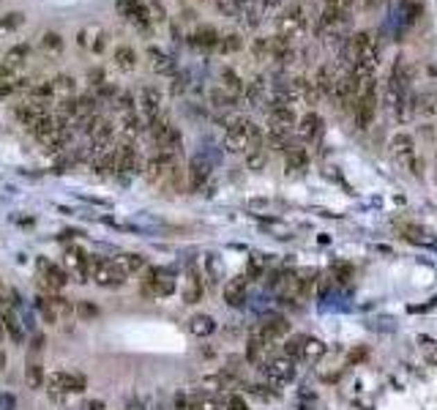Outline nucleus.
<instances>
[{
	"label": "nucleus",
	"instance_id": "nucleus-1",
	"mask_svg": "<svg viewBox=\"0 0 437 410\" xmlns=\"http://www.w3.org/2000/svg\"><path fill=\"white\" fill-rule=\"evenodd\" d=\"M260 142H265V132L252 118L235 115L227 121V129H224V151L227 153H246L249 148H255Z\"/></svg>",
	"mask_w": 437,
	"mask_h": 410
},
{
	"label": "nucleus",
	"instance_id": "nucleus-2",
	"mask_svg": "<svg viewBox=\"0 0 437 410\" xmlns=\"http://www.w3.org/2000/svg\"><path fill=\"white\" fill-rule=\"evenodd\" d=\"M388 156H391V162L399 170L413 173L415 178L424 176V159L418 153V145H415V137L413 135H407V132L391 135V139H388Z\"/></svg>",
	"mask_w": 437,
	"mask_h": 410
},
{
	"label": "nucleus",
	"instance_id": "nucleus-3",
	"mask_svg": "<svg viewBox=\"0 0 437 410\" xmlns=\"http://www.w3.org/2000/svg\"><path fill=\"white\" fill-rule=\"evenodd\" d=\"M377 110H380V83L377 77L366 80L361 85V93L355 99V107H352V115H355V126L358 129H369L377 118Z\"/></svg>",
	"mask_w": 437,
	"mask_h": 410
},
{
	"label": "nucleus",
	"instance_id": "nucleus-4",
	"mask_svg": "<svg viewBox=\"0 0 437 410\" xmlns=\"http://www.w3.org/2000/svg\"><path fill=\"white\" fill-rule=\"evenodd\" d=\"M90 279L98 284V287H121L126 282V273L123 268L110 260V257H90Z\"/></svg>",
	"mask_w": 437,
	"mask_h": 410
},
{
	"label": "nucleus",
	"instance_id": "nucleus-5",
	"mask_svg": "<svg viewBox=\"0 0 437 410\" xmlns=\"http://www.w3.org/2000/svg\"><path fill=\"white\" fill-rule=\"evenodd\" d=\"M139 290L145 298H167L175 293V279L173 273L164 268H145V276L139 282Z\"/></svg>",
	"mask_w": 437,
	"mask_h": 410
},
{
	"label": "nucleus",
	"instance_id": "nucleus-6",
	"mask_svg": "<svg viewBox=\"0 0 437 410\" xmlns=\"http://www.w3.org/2000/svg\"><path fill=\"white\" fill-rule=\"evenodd\" d=\"M175 170H178V156L159 151V153H153V156L145 162L142 176L148 178V183H162V181H167L170 176H175Z\"/></svg>",
	"mask_w": 437,
	"mask_h": 410
},
{
	"label": "nucleus",
	"instance_id": "nucleus-7",
	"mask_svg": "<svg viewBox=\"0 0 437 410\" xmlns=\"http://www.w3.org/2000/svg\"><path fill=\"white\" fill-rule=\"evenodd\" d=\"M260 369H262V375H265V380H268L273 388L287 386V383L295 377V361L287 359V356H271Z\"/></svg>",
	"mask_w": 437,
	"mask_h": 410
},
{
	"label": "nucleus",
	"instance_id": "nucleus-8",
	"mask_svg": "<svg viewBox=\"0 0 437 410\" xmlns=\"http://www.w3.org/2000/svg\"><path fill=\"white\" fill-rule=\"evenodd\" d=\"M46 386L55 394H83L87 388V380L80 372H52L46 375Z\"/></svg>",
	"mask_w": 437,
	"mask_h": 410
},
{
	"label": "nucleus",
	"instance_id": "nucleus-9",
	"mask_svg": "<svg viewBox=\"0 0 437 410\" xmlns=\"http://www.w3.org/2000/svg\"><path fill=\"white\" fill-rule=\"evenodd\" d=\"M14 115H17V121L28 129V132H33L39 123H42L46 115H52V110H49V101H39V99H28V101H22L17 110H14Z\"/></svg>",
	"mask_w": 437,
	"mask_h": 410
},
{
	"label": "nucleus",
	"instance_id": "nucleus-10",
	"mask_svg": "<svg viewBox=\"0 0 437 410\" xmlns=\"http://www.w3.org/2000/svg\"><path fill=\"white\" fill-rule=\"evenodd\" d=\"M115 8H118V14H121L126 22L137 25V28H142V31H148L151 22H153L151 6H148L145 0H118Z\"/></svg>",
	"mask_w": 437,
	"mask_h": 410
},
{
	"label": "nucleus",
	"instance_id": "nucleus-11",
	"mask_svg": "<svg viewBox=\"0 0 437 410\" xmlns=\"http://www.w3.org/2000/svg\"><path fill=\"white\" fill-rule=\"evenodd\" d=\"M276 25H279V33H282V36L295 39L298 33H304L306 31L309 17H306V11L301 8V6H287V8H284V14L276 19Z\"/></svg>",
	"mask_w": 437,
	"mask_h": 410
},
{
	"label": "nucleus",
	"instance_id": "nucleus-12",
	"mask_svg": "<svg viewBox=\"0 0 437 410\" xmlns=\"http://www.w3.org/2000/svg\"><path fill=\"white\" fill-rule=\"evenodd\" d=\"M137 104H139V115L145 118V123L156 121V118L162 115V91H159L156 85H145V88H139Z\"/></svg>",
	"mask_w": 437,
	"mask_h": 410
},
{
	"label": "nucleus",
	"instance_id": "nucleus-13",
	"mask_svg": "<svg viewBox=\"0 0 437 410\" xmlns=\"http://www.w3.org/2000/svg\"><path fill=\"white\" fill-rule=\"evenodd\" d=\"M115 156H118V176H137V173H142V167H145L139 151H137L131 142L118 145V148H115Z\"/></svg>",
	"mask_w": 437,
	"mask_h": 410
},
{
	"label": "nucleus",
	"instance_id": "nucleus-14",
	"mask_svg": "<svg viewBox=\"0 0 437 410\" xmlns=\"http://www.w3.org/2000/svg\"><path fill=\"white\" fill-rule=\"evenodd\" d=\"M295 132H298V137H301L304 142H317V139L323 137V132H325V121H323V115H320V112L306 110L304 115L298 118Z\"/></svg>",
	"mask_w": 437,
	"mask_h": 410
},
{
	"label": "nucleus",
	"instance_id": "nucleus-15",
	"mask_svg": "<svg viewBox=\"0 0 437 410\" xmlns=\"http://www.w3.org/2000/svg\"><path fill=\"white\" fill-rule=\"evenodd\" d=\"M342 69L339 66H334V63H323L320 69H317V74H314V85H317V91L320 96H334L336 91V85H339V80H342Z\"/></svg>",
	"mask_w": 437,
	"mask_h": 410
},
{
	"label": "nucleus",
	"instance_id": "nucleus-16",
	"mask_svg": "<svg viewBox=\"0 0 437 410\" xmlns=\"http://www.w3.org/2000/svg\"><path fill=\"white\" fill-rule=\"evenodd\" d=\"M112 139H115V126H112L110 121H101V123H98V126L90 132V145H87L90 156L96 159V156L107 153V151L112 148Z\"/></svg>",
	"mask_w": 437,
	"mask_h": 410
},
{
	"label": "nucleus",
	"instance_id": "nucleus-17",
	"mask_svg": "<svg viewBox=\"0 0 437 410\" xmlns=\"http://www.w3.org/2000/svg\"><path fill=\"white\" fill-rule=\"evenodd\" d=\"M39 276H42L44 287L49 290V293H60L66 284H69V273L63 271L60 266H55V263H46V260H39Z\"/></svg>",
	"mask_w": 437,
	"mask_h": 410
},
{
	"label": "nucleus",
	"instance_id": "nucleus-18",
	"mask_svg": "<svg viewBox=\"0 0 437 410\" xmlns=\"http://www.w3.org/2000/svg\"><path fill=\"white\" fill-rule=\"evenodd\" d=\"M246 101L252 104V107H271V99H273V88H271V83L265 80V77H255L252 83H246Z\"/></svg>",
	"mask_w": 437,
	"mask_h": 410
},
{
	"label": "nucleus",
	"instance_id": "nucleus-19",
	"mask_svg": "<svg viewBox=\"0 0 437 410\" xmlns=\"http://www.w3.org/2000/svg\"><path fill=\"white\" fill-rule=\"evenodd\" d=\"M255 331L260 334L262 339H268L271 345H276L282 336H287V334H290V323H287V318H282V315H271V318L262 320Z\"/></svg>",
	"mask_w": 437,
	"mask_h": 410
},
{
	"label": "nucleus",
	"instance_id": "nucleus-20",
	"mask_svg": "<svg viewBox=\"0 0 437 410\" xmlns=\"http://www.w3.org/2000/svg\"><path fill=\"white\" fill-rule=\"evenodd\" d=\"M293 58H295V44L290 36H282V33L271 36V60L273 63L287 66V63H293Z\"/></svg>",
	"mask_w": 437,
	"mask_h": 410
},
{
	"label": "nucleus",
	"instance_id": "nucleus-21",
	"mask_svg": "<svg viewBox=\"0 0 437 410\" xmlns=\"http://www.w3.org/2000/svg\"><path fill=\"white\" fill-rule=\"evenodd\" d=\"M218 42H221V33H218L216 28H211V25H203V28H197L189 36V44L194 46V49H203V52L218 49Z\"/></svg>",
	"mask_w": 437,
	"mask_h": 410
},
{
	"label": "nucleus",
	"instance_id": "nucleus-22",
	"mask_svg": "<svg viewBox=\"0 0 437 410\" xmlns=\"http://www.w3.org/2000/svg\"><path fill=\"white\" fill-rule=\"evenodd\" d=\"M290 83H293V93H295V104L301 101L306 107H314L320 101V91H317L314 80H309V77H293Z\"/></svg>",
	"mask_w": 437,
	"mask_h": 410
},
{
	"label": "nucleus",
	"instance_id": "nucleus-23",
	"mask_svg": "<svg viewBox=\"0 0 437 410\" xmlns=\"http://www.w3.org/2000/svg\"><path fill=\"white\" fill-rule=\"evenodd\" d=\"M246 290H249V276L241 273V276H235V279H230L224 284V301L230 307H241L246 301Z\"/></svg>",
	"mask_w": 437,
	"mask_h": 410
},
{
	"label": "nucleus",
	"instance_id": "nucleus-24",
	"mask_svg": "<svg viewBox=\"0 0 437 410\" xmlns=\"http://www.w3.org/2000/svg\"><path fill=\"white\" fill-rule=\"evenodd\" d=\"M148 58H151V69H153L156 74H162V77H173L175 71H178V63H175L164 49H159V46H151V49H148Z\"/></svg>",
	"mask_w": 437,
	"mask_h": 410
},
{
	"label": "nucleus",
	"instance_id": "nucleus-25",
	"mask_svg": "<svg viewBox=\"0 0 437 410\" xmlns=\"http://www.w3.org/2000/svg\"><path fill=\"white\" fill-rule=\"evenodd\" d=\"M203 293H205V284H203V276L197 268H189L186 276V287H183V301L186 304H200L203 301Z\"/></svg>",
	"mask_w": 437,
	"mask_h": 410
},
{
	"label": "nucleus",
	"instance_id": "nucleus-26",
	"mask_svg": "<svg viewBox=\"0 0 437 410\" xmlns=\"http://www.w3.org/2000/svg\"><path fill=\"white\" fill-rule=\"evenodd\" d=\"M211 178V162L203 156H194L189 164V186L191 189H203V183Z\"/></svg>",
	"mask_w": 437,
	"mask_h": 410
},
{
	"label": "nucleus",
	"instance_id": "nucleus-27",
	"mask_svg": "<svg viewBox=\"0 0 437 410\" xmlns=\"http://www.w3.org/2000/svg\"><path fill=\"white\" fill-rule=\"evenodd\" d=\"M28 55H31V46L28 44H14L6 55H3V60H0V69H6V71H14L17 74V69L28 60Z\"/></svg>",
	"mask_w": 437,
	"mask_h": 410
},
{
	"label": "nucleus",
	"instance_id": "nucleus-28",
	"mask_svg": "<svg viewBox=\"0 0 437 410\" xmlns=\"http://www.w3.org/2000/svg\"><path fill=\"white\" fill-rule=\"evenodd\" d=\"M0 323H3V328H6V334L17 342V345H22L25 342V328H22V323L17 318V312L11 309V307H6L3 309V315H0Z\"/></svg>",
	"mask_w": 437,
	"mask_h": 410
},
{
	"label": "nucleus",
	"instance_id": "nucleus-29",
	"mask_svg": "<svg viewBox=\"0 0 437 410\" xmlns=\"http://www.w3.org/2000/svg\"><path fill=\"white\" fill-rule=\"evenodd\" d=\"M218 88H224V91L230 93V96L241 99V96H243V91H246V83L241 80V74H238L235 69L224 66V69H221V85H218Z\"/></svg>",
	"mask_w": 437,
	"mask_h": 410
},
{
	"label": "nucleus",
	"instance_id": "nucleus-30",
	"mask_svg": "<svg viewBox=\"0 0 437 410\" xmlns=\"http://www.w3.org/2000/svg\"><path fill=\"white\" fill-rule=\"evenodd\" d=\"M284 159H287V170L290 173H301V170H306V164H309V156H306V151L301 145H290L284 151Z\"/></svg>",
	"mask_w": 437,
	"mask_h": 410
},
{
	"label": "nucleus",
	"instance_id": "nucleus-31",
	"mask_svg": "<svg viewBox=\"0 0 437 410\" xmlns=\"http://www.w3.org/2000/svg\"><path fill=\"white\" fill-rule=\"evenodd\" d=\"M189 331L194 336H211L216 331V320L211 318V315H194V318L189 320Z\"/></svg>",
	"mask_w": 437,
	"mask_h": 410
},
{
	"label": "nucleus",
	"instance_id": "nucleus-32",
	"mask_svg": "<svg viewBox=\"0 0 437 410\" xmlns=\"http://www.w3.org/2000/svg\"><path fill=\"white\" fill-rule=\"evenodd\" d=\"M115 263L123 268L126 276H131V273H137V271H142V268H145V257H142V255H134V252H123V255H118V257H115Z\"/></svg>",
	"mask_w": 437,
	"mask_h": 410
},
{
	"label": "nucleus",
	"instance_id": "nucleus-33",
	"mask_svg": "<svg viewBox=\"0 0 437 410\" xmlns=\"http://www.w3.org/2000/svg\"><path fill=\"white\" fill-rule=\"evenodd\" d=\"M268 164V142H260L246 151V167L249 170H262Z\"/></svg>",
	"mask_w": 437,
	"mask_h": 410
},
{
	"label": "nucleus",
	"instance_id": "nucleus-34",
	"mask_svg": "<svg viewBox=\"0 0 437 410\" xmlns=\"http://www.w3.org/2000/svg\"><path fill=\"white\" fill-rule=\"evenodd\" d=\"M115 66L121 69V71H134L137 69V52L131 49V46H115Z\"/></svg>",
	"mask_w": 437,
	"mask_h": 410
},
{
	"label": "nucleus",
	"instance_id": "nucleus-35",
	"mask_svg": "<svg viewBox=\"0 0 437 410\" xmlns=\"http://www.w3.org/2000/svg\"><path fill=\"white\" fill-rule=\"evenodd\" d=\"M145 129H148V123H145V118H142L137 110L129 112V115H123V135L129 137V139L131 137H139Z\"/></svg>",
	"mask_w": 437,
	"mask_h": 410
},
{
	"label": "nucleus",
	"instance_id": "nucleus-36",
	"mask_svg": "<svg viewBox=\"0 0 437 410\" xmlns=\"http://www.w3.org/2000/svg\"><path fill=\"white\" fill-rule=\"evenodd\" d=\"M52 85H55V96H58L60 101H63V99H74V91H77V80H74V77L60 74V77L52 80Z\"/></svg>",
	"mask_w": 437,
	"mask_h": 410
},
{
	"label": "nucleus",
	"instance_id": "nucleus-37",
	"mask_svg": "<svg viewBox=\"0 0 437 410\" xmlns=\"http://www.w3.org/2000/svg\"><path fill=\"white\" fill-rule=\"evenodd\" d=\"M304 345H306V336H287V342H284V353L282 356H287V359H304Z\"/></svg>",
	"mask_w": 437,
	"mask_h": 410
},
{
	"label": "nucleus",
	"instance_id": "nucleus-38",
	"mask_svg": "<svg viewBox=\"0 0 437 410\" xmlns=\"http://www.w3.org/2000/svg\"><path fill=\"white\" fill-rule=\"evenodd\" d=\"M25 377H28V386L31 388H42L44 383H46V377H44V369L39 361H31L28 369H25Z\"/></svg>",
	"mask_w": 437,
	"mask_h": 410
},
{
	"label": "nucleus",
	"instance_id": "nucleus-39",
	"mask_svg": "<svg viewBox=\"0 0 437 410\" xmlns=\"http://www.w3.org/2000/svg\"><path fill=\"white\" fill-rule=\"evenodd\" d=\"M241 49H243V39H241L238 33H227V36H221V42H218V52L232 55V52H241Z\"/></svg>",
	"mask_w": 437,
	"mask_h": 410
},
{
	"label": "nucleus",
	"instance_id": "nucleus-40",
	"mask_svg": "<svg viewBox=\"0 0 437 410\" xmlns=\"http://www.w3.org/2000/svg\"><path fill=\"white\" fill-rule=\"evenodd\" d=\"M323 353H325V342H320V339H314V336H306L304 359H309V361H317Z\"/></svg>",
	"mask_w": 437,
	"mask_h": 410
},
{
	"label": "nucleus",
	"instance_id": "nucleus-41",
	"mask_svg": "<svg viewBox=\"0 0 437 410\" xmlns=\"http://www.w3.org/2000/svg\"><path fill=\"white\" fill-rule=\"evenodd\" d=\"M211 101H214V107H218V110H230V107H235V104H238V99H235V96H230L224 88L211 91Z\"/></svg>",
	"mask_w": 437,
	"mask_h": 410
},
{
	"label": "nucleus",
	"instance_id": "nucleus-42",
	"mask_svg": "<svg viewBox=\"0 0 437 410\" xmlns=\"http://www.w3.org/2000/svg\"><path fill=\"white\" fill-rule=\"evenodd\" d=\"M112 104H115V110H118V112H123V115H129V112H134V110H137V99H134L129 91L118 93Z\"/></svg>",
	"mask_w": 437,
	"mask_h": 410
},
{
	"label": "nucleus",
	"instance_id": "nucleus-43",
	"mask_svg": "<svg viewBox=\"0 0 437 410\" xmlns=\"http://www.w3.org/2000/svg\"><path fill=\"white\" fill-rule=\"evenodd\" d=\"M205 271H208V282H211V284H216L218 279H221L224 268H221V260H218L216 255H208V257H205Z\"/></svg>",
	"mask_w": 437,
	"mask_h": 410
},
{
	"label": "nucleus",
	"instance_id": "nucleus-44",
	"mask_svg": "<svg viewBox=\"0 0 437 410\" xmlns=\"http://www.w3.org/2000/svg\"><path fill=\"white\" fill-rule=\"evenodd\" d=\"M42 46L46 52H60L63 49V39H60V33H55V31H46L42 36Z\"/></svg>",
	"mask_w": 437,
	"mask_h": 410
},
{
	"label": "nucleus",
	"instance_id": "nucleus-45",
	"mask_svg": "<svg viewBox=\"0 0 437 410\" xmlns=\"http://www.w3.org/2000/svg\"><path fill=\"white\" fill-rule=\"evenodd\" d=\"M252 52H255V58L257 60H271V39H255V44H252Z\"/></svg>",
	"mask_w": 437,
	"mask_h": 410
},
{
	"label": "nucleus",
	"instance_id": "nucleus-46",
	"mask_svg": "<svg viewBox=\"0 0 437 410\" xmlns=\"http://www.w3.org/2000/svg\"><path fill=\"white\" fill-rule=\"evenodd\" d=\"M22 22H25V17H22L19 11H14V14H6V17H0V31H17Z\"/></svg>",
	"mask_w": 437,
	"mask_h": 410
},
{
	"label": "nucleus",
	"instance_id": "nucleus-47",
	"mask_svg": "<svg viewBox=\"0 0 437 410\" xmlns=\"http://www.w3.org/2000/svg\"><path fill=\"white\" fill-rule=\"evenodd\" d=\"M418 342H421V348H424V353H427V359L437 366V342L435 339H429V336H418Z\"/></svg>",
	"mask_w": 437,
	"mask_h": 410
},
{
	"label": "nucleus",
	"instance_id": "nucleus-48",
	"mask_svg": "<svg viewBox=\"0 0 437 410\" xmlns=\"http://www.w3.org/2000/svg\"><path fill=\"white\" fill-rule=\"evenodd\" d=\"M227 410H249V405H246V400H243V397L232 394V397L227 400Z\"/></svg>",
	"mask_w": 437,
	"mask_h": 410
},
{
	"label": "nucleus",
	"instance_id": "nucleus-49",
	"mask_svg": "<svg viewBox=\"0 0 437 410\" xmlns=\"http://www.w3.org/2000/svg\"><path fill=\"white\" fill-rule=\"evenodd\" d=\"M80 315H83V318H96V315H98V309H96V304L83 301V304H80Z\"/></svg>",
	"mask_w": 437,
	"mask_h": 410
},
{
	"label": "nucleus",
	"instance_id": "nucleus-50",
	"mask_svg": "<svg viewBox=\"0 0 437 410\" xmlns=\"http://www.w3.org/2000/svg\"><path fill=\"white\" fill-rule=\"evenodd\" d=\"M0 410H14V397H11V394H3V397H0Z\"/></svg>",
	"mask_w": 437,
	"mask_h": 410
},
{
	"label": "nucleus",
	"instance_id": "nucleus-51",
	"mask_svg": "<svg viewBox=\"0 0 437 410\" xmlns=\"http://www.w3.org/2000/svg\"><path fill=\"white\" fill-rule=\"evenodd\" d=\"M386 3H388V0H363V8L372 11V8H380V6H386Z\"/></svg>",
	"mask_w": 437,
	"mask_h": 410
},
{
	"label": "nucleus",
	"instance_id": "nucleus-52",
	"mask_svg": "<svg viewBox=\"0 0 437 410\" xmlns=\"http://www.w3.org/2000/svg\"><path fill=\"white\" fill-rule=\"evenodd\" d=\"M361 359H366V350H352L350 353V361H361Z\"/></svg>",
	"mask_w": 437,
	"mask_h": 410
},
{
	"label": "nucleus",
	"instance_id": "nucleus-53",
	"mask_svg": "<svg viewBox=\"0 0 437 410\" xmlns=\"http://www.w3.org/2000/svg\"><path fill=\"white\" fill-rule=\"evenodd\" d=\"M6 364H8V359H6V353L0 350V369H6Z\"/></svg>",
	"mask_w": 437,
	"mask_h": 410
},
{
	"label": "nucleus",
	"instance_id": "nucleus-54",
	"mask_svg": "<svg viewBox=\"0 0 437 410\" xmlns=\"http://www.w3.org/2000/svg\"><path fill=\"white\" fill-rule=\"evenodd\" d=\"M129 410H142V405H139V402H134V400H131V402H129Z\"/></svg>",
	"mask_w": 437,
	"mask_h": 410
},
{
	"label": "nucleus",
	"instance_id": "nucleus-55",
	"mask_svg": "<svg viewBox=\"0 0 437 410\" xmlns=\"http://www.w3.org/2000/svg\"><path fill=\"white\" fill-rule=\"evenodd\" d=\"M90 410H104V405L101 402H90Z\"/></svg>",
	"mask_w": 437,
	"mask_h": 410
},
{
	"label": "nucleus",
	"instance_id": "nucleus-56",
	"mask_svg": "<svg viewBox=\"0 0 437 410\" xmlns=\"http://www.w3.org/2000/svg\"><path fill=\"white\" fill-rule=\"evenodd\" d=\"M3 336H6V328H3V323H0V339H3Z\"/></svg>",
	"mask_w": 437,
	"mask_h": 410
},
{
	"label": "nucleus",
	"instance_id": "nucleus-57",
	"mask_svg": "<svg viewBox=\"0 0 437 410\" xmlns=\"http://www.w3.org/2000/svg\"><path fill=\"white\" fill-rule=\"evenodd\" d=\"M350 3H352V0H345V6H348V8H350Z\"/></svg>",
	"mask_w": 437,
	"mask_h": 410
},
{
	"label": "nucleus",
	"instance_id": "nucleus-58",
	"mask_svg": "<svg viewBox=\"0 0 437 410\" xmlns=\"http://www.w3.org/2000/svg\"><path fill=\"white\" fill-rule=\"evenodd\" d=\"M0 296H3V287H0Z\"/></svg>",
	"mask_w": 437,
	"mask_h": 410
},
{
	"label": "nucleus",
	"instance_id": "nucleus-59",
	"mask_svg": "<svg viewBox=\"0 0 437 410\" xmlns=\"http://www.w3.org/2000/svg\"><path fill=\"white\" fill-rule=\"evenodd\" d=\"M435 148H437V142H435Z\"/></svg>",
	"mask_w": 437,
	"mask_h": 410
}]
</instances>
